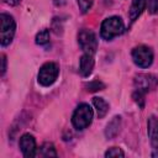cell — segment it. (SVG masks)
Returning a JSON list of instances; mask_svg holds the SVG:
<instances>
[{
	"label": "cell",
	"mask_w": 158,
	"mask_h": 158,
	"mask_svg": "<svg viewBox=\"0 0 158 158\" xmlns=\"http://www.w3.org/2000/svg\"><path fill=\"white\" fill-rule=\"evenodd\" d=\"M144 6H146V0H132L131 7H130V11H128V16H130L131 22L136 21V19L144 10Z\"/></svg>",
	"instance_id": "8fae6325"
},
{
	"label": "cell",
	"mask_w": 158,
	"mask_h": 158,
	"mask_svg": "<svg viewBox=\"0 0 158 158\" xmlns=\"http://www.w3.org/2000/svg\"><path fill=\"white\" fill-rule=\"evenodd\" d=\"M123 156H125V153L117 147H112L105 153V157H123Z\"/></svg>",
	"instance_id": "e0dca14e"
},
{
	"label": "cell",
	"mask_w": 158,
	"mask_h": 158,
	"mask_svg": "<svg viewBox=\"0 0 158 158\" xmlns=\"http://www.w3.org/2000/svg\"><path fill=\"white\" fill-rule=\"evenodd\" d=\"M77 2H78V6L83 14L88 12L93 5V0H77Z\"/></svg>",
	"instance_id": "2e32d148"
},
{
	"label": "cell",
	"mask_w": 158,
	"mask_h": 158,
	"mask_svg": "<svg viewBox=\"0 0 158 158\" xmlns=\"http://www.w3.org/2000/svg\"><path fill=\"white\" fill-rule=\"evenodd\" d=\"M36 157H57V152H56L54 146L49 142L43 143L36 151Z\"/></svg>",
	"instance_id": "4fadbf2b"
},
{
	"label": "cell",
	"mask_w": 158,
	"mask_h": 158,
	"mask_svg": "<svg viewBox=\"0 0 158 158\" xmlns=\"http://www.w3.org/2000/svg\"><path fill=\"white\" fill-rule=\"evenodd\" d=\"M1 63H2V65H1V75H4V73L6 70V57L4 54L1 56Z\"/></svg>",
	"instance_id": "ffe728a7"
},
{
	"label": "cell",
	"mask_w": 158,
	"mask_h": 158,
	"mask_svg": "<svg viewBox=\"0 0 158 158\" xmlns=\"http://www.w3.org/2000/svg\"><path fill=\"white\" fill-rule=\"evenodd\" d=\"M58 73H59L58 65L53 62H47L40 68L38 77H37L38 83L43 86H49L56 81V79L58 77Z\"/></svg>",
	"instance_id": "277c9868"
},
{
	"label": "cell",
	"mask_w": 158,
	"mask_h": 158,
	"mask_svg": "<svg viewBox=\"0 0 158 158\" xmlns=\"http://www.w3.org/2000/svg\"><path fill=\"white\" fill-rule=\"evenodd\" d=\"M49 41V31L48 30H42L36 35V43L40 46H43L48 43Z\"/></svg>",
	"instance_id": "9a60e30c"
},
{
	"label": "cell",
	"mask_w": 158,
	"mask_h": 158,
	"mask_svg": "<svg viewBox=\"0 0 158 158\" xmlns=\"http://www.w3.org/2000/svg\"><path fill=\"white\" fill-rule=\"evenodd\" d=\"M148 11L151 14H157L158 12V0H147L146 1Z\"/></svg>",
	"instance_id": "ac0fdd59"
},
{
	"label": "cell",
	"mask_w": 158,
	"mask_h": 158,
	"mask_svg": "<svg viewBox=\"0 0 158 158\" xmlns=\"http://www.w3.org/2000/svg\"><path fill=\"white\" fill-rule=\"evenodd\" d=\"M93 68H94V59H93V56L91 54H88V53H84L80 58V62H79V70H80V74L83 77H88L89 74H91L93 72Z\"/></svg>",
	"instance_id": "30bf717a"
},
{
	"label": "cell",
	"mask_w": 158,
	"mask_h": 158,
	"mask_svg": "<svg viewBox=\"0 0 158 158\" xmlns=\"http://www.w3.org/2000/svg\"><path fill=\"white\" fill-rule=\"evenodd\" d=\"M78 43L80 46V48L88 53V54H94L96 48H98V41H96V36L94 35L93 31L90 30H81L78 35Z\"/></svg>",
	"instance_id": "8992f818"
},
{
	"label": "cell",
	"mask_w": 158,
	"mask_h": 158,
	"mask_svg": "<svg viewBox=\"0 0 158 158\" xmlns=\"http://www.w3.org/2000/svg\"><path fill=\"white\" fill-rule=\"evenodd\" d=\"M148 137L154 149L152 156L156 157L158 156V118L156 116H151L148 118Z\"/></svg>",
	"instance_id": "9c48e42d"
},
{
	"label": "cell",
	"mask_w": 158,
	"mask_h": 158,
	"mask_svg": "<svg viewBox=\"0 0 158 158\" xmlns=\"http://www.w3.org/2000/svg\"><path fill=\"white\" fill-rule=\"evenodd\" d=\"M93 121V109L88 104H80L73 116H72V123L77 130H84Z\"/></svg>",
	"instance_id": "7a4b0ae2"
},
{
	"label": "cell",
	"mask_w": 158,
	"mask_h": 158,
	"mask_svg": "<svg viewBox=\"0 0 158 158\" xmlns=\"http://www.w3.org/2000/svg\"><path fill=\"white\" fill-rule=\"evenodd\" d=\"M88 90H90V91H95V90H101L100 88H104V85L100 83V81H93V83H90V84H88Z\"/></svg>",
	"instance_id": "d6986e66"
},
{
	"label": "cell",
	"mask_w": 158,
	"mask_h": 158,
	"mask_svg": "<svg viewBox=\"0 0 158 158\" xmlns=\"http://www.w3.org/2000/svg\"><path fill=\"white\" fill-rule=\"evenodd\" d=\"M135 91L146 95L148 91L156 89L158 85V79L152 74H138L135 78Z\"/></svg>",
	"instance_id": "52a82bcc"
},
{
	"label": "cell",
	"mask_w": 158,
	"mask_h": 158,
	"mask_svg": "<svg viewBox=\"0 0 158 158\" xmlns=\"http://www.w3.org/2000/svg\"><path fill=\"white\" fill-rule=\"evenodd\" d=\"M132 59L139 68H148L153 62V52L147 46H137L132 51Z\"/></svg>",
	"instance_id": "5b68a950"
},
{
	"label": "cell",
	"mask_w": 158,
	"mask_h": 158,
	"mask_svg": "<svg viewBox=\"0 0 158 158\" xmlns=\"http://www.w3.org/2000/svg\"><path fill=\"white\" fill-rule=\"evenodd\" d=\"M120 126H121V117L120 116H115L106 126V131H105V135L107 138H112L115 137L118 131H120Z\"/></svg>",
	"instance_id": "7c38bea8"
},
{
	"label": "cell",
	"mask_w": 158,
	"mask_h": 158,
	"mask_svg": "<svg viewBox=\"0 0 158 158\" xmlns=\"http://www.w3.org/2000/svg\"><path fill=\"white\" fill-rule=\"evenodd\" d=\"M0 23H1V46H7L11 43L14 35H15V30H16V25H15V20L12 16H10L9 14H1L0 15Z\"/></svg>",
	"instance_id": "3957f363"
},
{
	"label": "cell",
	"mask_w": 158,
	"mask_h": 158,
	"mask_svg": "<svg viewBox=\"0 0 158 158\" xmlns=\"http://www.w3.org/2000/svg\"><path fill=\"white\" fill-rule=\"evenodd\" d=\"M20 1H21V0H5V2H6V4H9V5H12V6H15V5H19V4H20Z\"/></svg>",
	"instance_id": "44dd1931"
},
{
	"label": "cell",
	"mask_w": 158,
	"mask_h": 158,
	"mask_svg": "<svg viewBox=\"0 0 158 158\" xmlns=\"http://www.w3.org/2000/svg\"><path fill=\"white\" fill-rule=\"evenodd\" d=\"M125 30V25H123V21L121 20V17L118 16H111V17H107L102 21L101 23V28H100V36L109 41V40H112L114 37L121 35Z\"/></svg>",
	"instance_id": "6da1fadb"
},
{
	"label": "cell",
	"mask_w": 158,
	"mask_h": 158,
	"mask_svg": "<svg viewBox=\"0 0 158 158\" xmlns=\"http://www.w3.org/2000/svg\"><path fill=\"white\" fill-rule=\"evenodd\" d=\"M20 149L25 157H36V139L32 135L25 133L21 136L20 142H19Z\"/></svg>",
	"instance_id": "ba28073f"
},
{
	"label": "cell",
	"mask_w": 158,
	"mask_h": 158,
	"mask_svg": "<svg viewBox=\"0 0 158 158\" xmlns=\"http://www.w3.org/2000/svg\"><path fill=\"white\" fill-rule=\"evenodd\" d=\"M93 104H94V106L96 109V114H98L99 118H102L109 111V104L102 98H94L93 99Z\"/></svg>",
	"instance_id": "5bb4252c"
}]
</instances>
